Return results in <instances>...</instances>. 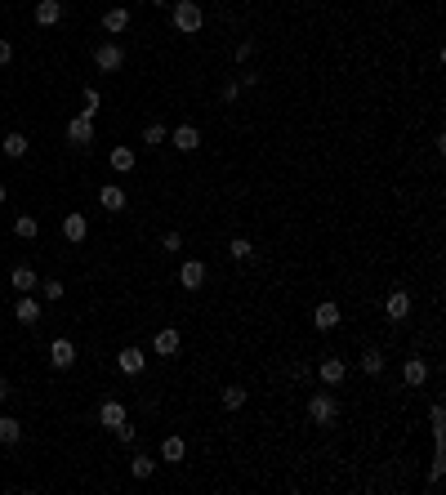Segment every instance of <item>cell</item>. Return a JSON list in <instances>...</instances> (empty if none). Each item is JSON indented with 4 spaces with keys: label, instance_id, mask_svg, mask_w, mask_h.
<instances>
[{
    "label": "cell",
    "instance_id": "cell-24",
    "mask_svg": "<svg viewBox=\"0 0 446 495\" xmlns=\"http://www.w3.org/2000/svg\"><path fill=\"white\" fill-rule=\"evenodd\" d=\"M18 437H23V424H18L14 415H0V442H5V446H14Z\"/></svg>",
    "mask_w": 446,
    "mask_h": 495
},
{
    "label": "cell",
    "instance_id": "cell-4",
    "mask_svg": "<svg viewBox=\"0 0 446 495\" xmlns=\"http://www.w3.org/2000/svg\"><path fill=\"white\" fill-rule=\"evenodd\" d=\"M50 366L54 370H72L76 366V344L72 339H54L50 344Z\"/></svg>",
    "mask_w": 446,
    "mask_h": 495
},
{
    "label": "cell",
    "instance_id": "cell-5",
    "mask_svg": "<svg viewBox=\"0 0 446 495\" xmlns=\"http://www.w3.org/2000/svg\"><path fill=\"white\" fill-rule=\"evenodd\" d=\"M179 285H183V290H201V285H205V263L201 259H187L183 268H179Z\"/></svg>",
    "mask_w": 446,
    "mask_h": 495
},
{
    "label": "cell",
    "instance_id": "cell-19",
    "mask_svg": "<svg viewBox=\"0 0 446 495\" xmlns=\"http://www.w3.org/2000/svg\"><path fill=\"white\" fill-rule=\"evenodd\" d=\"M130 27V9H108V14H103V32L108 36H121Z\"/></svg>",
    "mask_w": 446,
    "mask_h": 495
},
{
    "label": "cell",
    "instance_id": "cell-37",
    "mask_svg": "<svg viewBox=\"0 0 446 495\" xmlns=\"http://www.w3.org/2000/svg\"><path fill=\"white\" fill-rule=\"evenodd\" d=\"M0 402H5V379H0Z\"/></svg>",
    "mask_w": 446,
    "mask_h": 495
},
{
    "label": "cell",
    "instance_id": "cell-15",
    "mask_svg": "<svg viewBox=\"0 0 446 495\" xmlns=\"http://www.w3.org/2000/svg\"><path fill=\"white\" fill-rule=\"evenodd\" d=\"M312 326H317V330H335V326H339V303H317Z\"/></svg>",
    "mask_w": 446,
    "mask_h": 495
},
{
    "label": "cell",
    "instance_id": "cell-7",
    "mask_svg": "<svg viewBox=\"0 0 446 495\" xmlns=\"http://www.w3.org/2000/svg\"><path fill=\"white\" fill-rule=\"evenodd\" d=\"M152 348H156V357H174L179 348H183V339H179V330H174V326H165V330H156Z\"/></svg>",
    "mask_w": 446,
    "mask_h": 495
},
{
    "label": "cell",
    "instance_id": "cell-25",
    "mask_svg": "<svg viewBox=\"0 0 446 495\" xmlns=\"http://www.w3.org/2000/svg\"><path fill=\"white\" fill-rule=\"evenodd\" d=\"M245 397H250V393H245L241 384H227V388H223V406H227V411H241Z\"/></svg>",
    "mask_w": 446,
    "mask_h": 495
},
{
    "label": "cell",
    "instance_id": "cell-9",
    "mask_svg": "<svg viewBox=\"0 0 446 495\" xmlns=\"http://www.w3.org/2000/svg\"><path fill=\"white\" fill-rule=\"evenodd\" d=\"M170 143H174L179 152H196V148H201V130H196V125H179L174 134H170Z\"/></svg>",
    "mask_w": 446,
    "mask_h": 495
},
{
    "label": "cell",
    "instance_id": "cell-22",
    "mask_svg": "<svg viewBox=\"0 0 446 495\" xmlns=\"http://www.w3.org/2000/svg\"><path fill=\"white\" fill-rule=\"evenodd\" d=\"M317 375H321V384H330V388H335L339 379L348 375V366H344L339 357H330V361H321V370H317Z\"/></svg>",
    "mask_w": 446,
    "mask_h": 495
},
{
    "label": "cell",
    "instance_id": "cell-18",
    "mask_svg": "<svg viewBox=\"0 0 446 495\" xmlns=\"http://www.w3.org/2000/svg\"><path fill=\"white\" fill-rule=\"evenodd\" d=\"M99 205H103V210H112V214H116V210H125V192H121L116 183L99 188Z\"/></svg>",
    "mask_w": 446,
    "mask_h": 495
},
{
    "label": "cell",
    "instance_id": "cell-21",
    "mask_svg": "<svg viewBox=\"0 0 446 495\" xmlns=\"http://www.w3.org/2000/svg\"><path fill=\"white\" fill-rule=\"evenodd\" d=\"M85 232H90L85 214H63V236H68V241H85Z\"/></svg>",
    "mask_w": 446,
    "mask_h": 495
},
{
    "label": "cell",
    "instance_id": "cell-6",
    "mask_svg": "<svg viewBox=\"0 0 446 495\" xmlns=\"http://www.w3.org/2000/svg\"><path fill=\"white\" fill-rule=\"evenodd\" d=\"M384 312H388V321H406V317H411V294H406V290H393V294L384 299Z\"/></svg>",
    "mask_w": 446,
    "mask_h": 495
},
{
    "label": "cell",
    "instance_id": "cell-34",
    "mask_svg": "<svg viewBox=\"0 0 446 495\" xmlns=\"http://www.w3.org/2000/svg\"><path fill=\"white\" fill-rule=\"evenodd\" d=\"M9 59H14V45L0 41V68H9Z\"/></svg>",
    "mask_w": 446,
    "mask_h": 495
},
{
    "label": "cell",
    "instance_id": "cell-2",
    "mask_svg": "<svg viewBox=\"0 0 446 495\" xmlns=\"http://www.w3.org/2000/svg\"><path fill=\"white\" fill-rule=\"evenodd\" d=\"M308 420L321 424V428H330V424L339 420V402H335L330 393H312V397H308Z\"/></svg>",
    "mask_w": 446,
    "mask_h": 495
},
{
    "label": "cell",
    "instance_id": "cell-33",
    "mask_svg": "<svg viewBox=\"0 0 446 495\" xmlns=\"http://www.w3.org/2000/svg\"><path fill=\"white\" fill-rule=\"evenodd\" d=\"M161 245H165V250H183V232H165V241H161Z\"/></svg>",
    "mask_w": 446,
    "mask_h": 495
},
{
    "label": "cell",
    "instance_id": "cell-20",
    "mask_svg": "<svg viewBox=\"0 0 446 495\" xmlns=\"http://www.w3.org/2000/svg\"><path fill=\"white\" fill-rule=\"evenodd\" d=\"M183 455H187V442H183V437H174V433H170L165 442H161V460H165V464H179Z\"/></svg>",
    "mask_w": 446,
    "mask_h": 495
},
{
    "label": "cell",
    "instance_id": "cell-29",
    "mask_svg": "<svg viewBox=\"0 0 446 495\" xmlns=\"http://www.w3.org/2000/svg\"><path fill=\"white\" fill-rule=\"evenodd\" d=\"M165 139H170V130H165V125H156V121H152V125L143 130V143H148V148H161Z\"/></svg>",
    "mask_w": 446,
    "mask_h": 495
},
{
    "label": "cell",
    "instance_id": "cell-13",
    "mask_svg": "<svg viewBox=\"0 0 446 495\" xmlns=\"http://www.w3.org/2000/svg\"><path fill=\"white\" fill-rule=\"evenodd\" d=\"M9 281H14V290H18V294H32L36 285H41V277H36V272L27 268V263H18V268L9 272Z\"/></svg>",
    "mask_w": 446,
    "mask_h": 495
},
{
    "label": "cell",
    "instance_id": "cell-11",
    "mask_svg": "<svg viewBox=\"0 0 446 495\" xmlns=\"http://www.w3.org/2000/svg\"><path fill=\"white\" fill-rule=\"evenodd\" d=\"M116 366L125 370V375H139V370L148 366V357H143V348H121L116 353Z\"/></svg>",
    "mask_w": 446,
    "mask_h": 495
},
{
    "label": "cell",
    "instance_id": "cell-30",
    "mask_svg": "<svg viewBox=\"0 0 446 495\" xmlns=\"http://www.w3.org/2000/svg\"><path fill=\"white\" fill-rule=\"evenodd\" d=\"M227 254H232V259H250V254H254V245L245 241V236H232V241H227Z\"/></svg>",
    "mask_w": 446,
    "mask_h": 495
},
{
    "label": "cell",
    "instance_id": "cell-16",
    "mask_svg": "<svg viewBox=\"0 0 446 495\" xmlns=\"http://www.w3.org/2000/svg\"><path fill=\"white\" fill-rule=\"evenodd\" d=\"M402 379H406L411 388H420L424 379H429V361H424V357H411V361L402 366Z\"/></svg>",
    "mask_w": 446,
    "mask_h": 495
},
{
    "label": "cell",
    "instance_id": "cell-23",
    "mask_svg": "<svg viewBox=\"0 0 446 495\" xmlns=\"http://www.w3.org/2000/svg\"><path fill=\"white\" fill-rule=\"evenodd\" d=\"M112 170H116V174H125V170H134V148H112Z\"/></svg>",
    "mask_w": 446,
    "mask_h": 495
},
{
    "label": "cell",
    "instance_id": "cell-28",
    "mask_svg": "<svg viewBox=\"0 0 446 495\" xmlns=\"http://www.w3.org/2000/svg\"><path fill=\"white\" fill-rule=\"evenodd\" d=\"M130 469H134L139 482H143V478H152V473H156V460H152V455H134V464H130Z\"/></svg>",
    "mask_w": 446,
    "mask_h": 495
},
{
    "label": "cell",
    "instance_id": "cell-8",
    "mask_svg": "<svg viewBox=\"0 0 446 495\" xmlns=\"http://www.w3.org/2000/svg\"><path fill=\"white\" fill-rule=\"evenodd\" d=\"M68 139L76 143V148L94 143V121H90V117H72V121H68Z\"/></svg>",
    "mask_w": 446,
    "mask_h": 495
},
{
    "label": "cell",
    "instance_id": "cell-1",
    "mask_svg": "<svg viewBox=\"0 0 446 495\" xmlns=\"http://www.w3.org/2000/svg\"><path fill=\"white\" fill-rule=\"evenodd\" d=\"M174 27H179L183 36L201 32V27H205V14H201V5H196V0H174Z\"/></svg>",
    "mask_w": 446,
    "mask_h": 495
},
{
    "label": "cell",
    "instance_id": "cell-26",
    "mask_svg": "<svg viewBox=\"0 0 446 495\" xmlns=\"http://www.w3.org/2000/svg\"><path fill=\"white\" fill-rule=\"evenodd\" d=\"M362 370L366 375H384V353H379V348H366L362 353Z\"/></svg>",
    "mask_w": 446,
    "mask_h": 495
},
{
    "label": "cell",
    "instance_id": "cell-10",
    "mask_svg": "<svg viewBox=\"0 0 446 495\" xmlns=\"http://www.w3.org/2000/svg\"><path fill=\"white\" fill-rule=\"evenodd\" d=\"M14 317L23 321V326H36V321H41V303H36L32 294H18V303H14Z\"/></svg>",
    "mask_w": 446,
    "mask_h": 495
},
{
    "label": "cell",
    "instance_id": "cell-14",
    "mask_svg": "<svg viewBox=\"0 0 446 495\" xmlns=\"http://www.w3.org/2000/svg\"><path fill=\"white\" fill-rule=\"evenodd\" d=\"M36 23L41 27L63 23V0H41V5H36Z\"/></svg>",
    "mask_w": 446,
    "mask_h": 495
},
{
    "label": "cell",
    "instance_id": "cell-31",
    "mask_svg": "<svg viewBox=\"0 0 446 495\" xmlns=\"http://www.w3.org/2000/svg\"><path fill=\"white\" fill-rule=\"evenodd\" d=\"M81 117H99V90H85V108H81Z\"/></svg>",
    "mask_w": 446,
    "mask_h": 495
},
{
    "label": "cell",
    "instance_id": "cell-3",
    "mask_svg": "<svg viewBox=\"0 0 446 495\" xmlns=\"http://www.w3.org/2000/svg\"><path fill=\"white\" fill-rule=\"evenodd\" d=\"M94 68L99 72H121L125 68V50H121L116 41H103L99 50H94Z\"/></svg>",
    "mask_w": 446,
    "mask_h": 495
},
{
    "label": "cell",
    "instance_id": "cell-32",
    "mask_svg": "<svg viewBox=\"0 0 446 495\" xmlns=\"http://www.w3.org/2000/svg\"><path fill=\"white\" fill-rule=\"evenodd\" d=\"M41 294H45L50 303H59V299H63V281H41Z\"/></svg>",
    "mask_w": 446,
    "mask_h": 495
},
{
    "label": "cell",
    "instance_id": "cell-12",
    "mask_svg": "<svg viewBox=\"0 0 446 495\" xmlns=\"http://www.w3.org/2000/svg\"><path fill=\"white\" fill-rule=\"evenodd\" d=\"M99 424L103 428H116V424H125V406L112 397V402H99Z\"/></svg>",
    "mask_w": 446,
    "mask_h": 495
},
{
    "label": "cell",
    "instance_id": "cell-27",
    "mask_svg": "<svg viewBox=\"0 0 446 495\" xmlns=\"http://www.w3.org/2000/svg\"><path fill=\"white\" fill-rule=\"evenodd\" d=\"M14 232H18V236H23V241H32V236H36V232H41V223H36V219H32V214H18V219H14Z\"/></svg>",
    "mask_w": 446,
    "mask_h": 495
},
{
    "label": "cell",
    "instance_id": "cell-36",
    "mask_svg": "<svg viewBox=\"0 0 446 495\" xmlns=\"http://www.w3.org/2000/svg\"><path fill=\"white\" fill-rule=\"evenodd\" d=\"M5 196H9V188H5V183H0V205H5Z\"/></svg>",
    "mask_w": 446,
    "mask_h": 495
},
{
    "label": "cell",
    "instance_id": "cell-17",
    "mask_svg": "<svg viewBox=\"0 0 446 495\" xmlns=\"http://www.w3.org/2000/svg\"><path fill=\"white\" fill-rule=\"evenodd\" d=\"M0 152H5L9 161H23L27 156V134H18V130H14V134H5V139H0Z\"/></svg>",
    "mask_w": 446,
    "mask_h": 495
},
{
    "label": "cell",
    "instance_id": "cell-35",
    "mask_svg": "<svg viewBox=\"0 0 446 495\" xmlns=\"http://www.w3.org/2000/svg\"><path fill=\"white\" fill-rule=\"evenodd\" d=\"M250 54H254V45H250V41H241V45H236V63H245Z\"/></svg>",
    "mask_w": 446,
    "mask_h": 495
}]
</instances>
